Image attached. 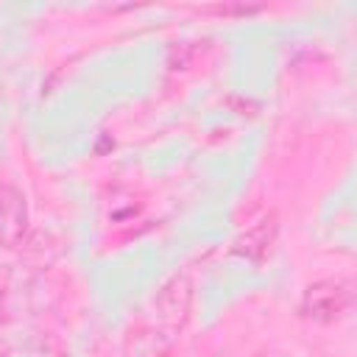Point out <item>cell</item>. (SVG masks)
Returning a JSON list of instances; mask_svg holds the SVG:
<instances>
[{"instance_id":"5b68a950","label":"cell","mask_w":357,"mask_h":357,"mask_svg":"<svg viewBox=\"0 0 357 357\" xmlns=\"http://www.w3.org/2000/svg\"><path fill=\"white\" fill-rule=\"evenodd\" d=\"M170 346L167 332H139L128 343V357H159Z\"/></svg>"},{"instance_id":"277c9868","label":"cell","mask_w":357,"mask_h":357,"mask_svg":"<svg viewBox=\"0 0 357 357\" xmlns=\"http://www.w3.org/2000/svg\"><path fill=\"white\" fill-rule=\"evenodd\" d=\"M273 237H276V223H273V218H262L257 226H251V229L237 240L234 251L243 254V257H248V259H254V262H259V259L268 257V251H271V245H273Z\"/></svg>"},{"instance_id":"3957f363","label":"cell","mask_w":357,"mask_h":357,"mask_svg":"<svg viewBox=\"0 0 357 357\" xmlns=\"http://www.w3.org/2000/svg\"><path fill=\"white\" fill-rule=\"evenodd\" d=\"M28 226V209L25 198L14 187H0V243L11 245L25 234Z\"/></svg>"},{"instance_id":"7a4b0ae2","label":"cell","mask_w":357,"mask_h":357,"mask_svg":"<svg viewBox=\"0 0 357 357\" xmlns=\"http://www.w3.org/2000/svg\"><path fill=\"white\" fill-rule=\"evenodd\" d=\"M190 307H192V282L187 276H173L156 293V318L167 329L181 326L190 315Z\"/></svg>"},{"instance_id":"6da1fadb","label":"cell","mask_w":357,"mask_h":357,"mask_svg":"<svg viewBox=\"0 0 357 357\" xmlns=\"http://www.w3.org/2000/svg\"><path fill=\"white\" fill-rule=\"evenodd\" d=\"M351 304V293L343 284L335 282H318L310 284L301 301V310L315 321H335L340 318Z\"/></svg>"}]
</instances>
